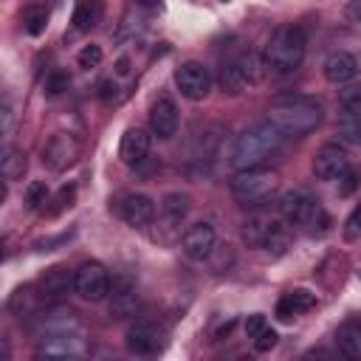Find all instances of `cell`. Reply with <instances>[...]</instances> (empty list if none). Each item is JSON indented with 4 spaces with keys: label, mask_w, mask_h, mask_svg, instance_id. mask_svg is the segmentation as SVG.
Returning <instances> with one entry per match:
<instances>
[{
    "label": "cell",
    "mask_w": 361,
    "mask_h": 361,
    "mask_svg": "<svg viewBox=\"0 0 361 361\" xmlns=\"http://www.w3.org/2000/svg\"><path fill=\"white\" fill-rule=\"evenodd\" d=\"M82 322L73 310L56 307L37 322V355L39 358H76L85 353Z\"/></svg>",
    "instance_id": "cell-1"
},
{
    "label": "cell",
    "mask_w": 361,
    "mask_h": 361,
    "mask_svg": "<svg viewBox=\"0 0 361 361\" xmlns=\"http://www.w3.org/2000/svg\"><path fill=\"white\" fill-rule=\"evenodd\" d=\"M265 118L288 138H299V135H307L319 127L322 121V107L316 99L310 96H302V93H288V96H276L268 110H265Z\"/></svg>",
    "instance_id": "cell-2"
},
{
    "label": "cell",
    "mask_w": 361,
    "mask_h": 361,
    "mask_svg": "<svg viewBox=\"0 0 361 361\" xmlns=\"http://www.w3.org/2000/svg\"><path fill=\"white\" fill-rule=\"evenodd\" d=\"M279 141H282V133L268 118L259 121V124H251L231 144V152H228L231 169L240 172V169H257V166H262L279 149Z\"/></svg>",
    "instance_id": "cell-3"
},
{
    "label": "cell",
    "mask_w": 361,
    "mask_h": 361,
    "mask_svg": "<svg viewBox=\"0 0 361 361\" xmlns=\"http://www.w3.org/2000/svg\"><path fill=\"white\" fill-rule=\"evenodd\" d=\"M305 59V34L296 25H279L262 51V68L271 76L293 73Z\"/></svg>",
    "instance_id": "cell-4"
},
{
    "label": "cell",
    "mask_w": 361,
    "mask_h": 361,
    "mask_svg": "<svg viewBox=\"0 0 361 361\" xmlns=\"http://www.w3.org/2000/svg\"><path fill=\"white\" fill-rule=\"evenodd\" d=\"M279 214H282V220L302 228L305 234H324L330 226V214L324 212V206L302 189L285 192L279 197Z\"/></svg>",
    "instance_id": "cell-5"
},
{
    "label": "cell",
    "mask_w": 361,
    "mask_h": 361,
    "mask_svg": "<svg viewBox=\"0 0 361 361\" xmlns=\"http://www.w3.org/2000/svg\"><path fill=\"white\" fill-rule=\"evenodd\" d=\"M276 186H279L276 172L274 169H262V166H257V169H240L231 178V195L245 209H257V206L268 203L274 197Z\"/></svg>",
    "instance_id": "cell-6"
},
{
    "label": "cell",
    "mask_w": 361,
    "mask_h": 361,
    "mask_svg": "<svg viewBox=\"0 0 361 361\" xmlns=\"http://www.w3.org/2000/svg\"><path fill=\"white\" fill-rule=\"evenodd\" d=\"M259 65L262 62L254 54H240V56L223 62V68H220V87H223V93L237 96L245 87H251L259 79Z\"/></svg>",
    "instance_id": "cell-7"
},
{
    "label": "cell",
    "mask_w": 361,
    "mask_h": 361,
    "mask_svg": "<svg viewBox=\"0 0 361 361\" xmlns=\"http://www.w3.org/2000/svg\"><path fill=\"white\" fill-rule=\"evenodd\" d=\"M79 152H82V141L73 133H54L42 147V164L51 172H62L76 164Z\"/></svg>",
    "instance_id": "cell-8"
},
{
    "label": "cell",
    "mask_w": 361,
    "mask_h": 361,
    "mask_svg": "<svg viewBox=\"0 0 361 361\" xmlns=\"http://www.w3.org/2000/svg\"><path fill=\"white\" fill-rule=\"evenodd\" d=\"M175 85H178V90H180L183 99L200 102V99H206L209 90H212V73H209V68H206L203 62L189 59V62H183V65L175 71Z\"/></svg>",
    "instance_id": "cell-9"
},
{
    "label": "cell",
    "mask_w": 361,
    "mask_h": 361,
    "mask_svg": "<svg viewBox=\"0 0 361 361\" xmlns=\"http://www.w3.org/2000/svg\"><path fill=\"white\" fill-rule=\"evenodd\" d=\"M73 274H76V293L85 302L107 299V293H110V274H107V268L102 262H96V259L82 262Z\"/></svg>",
    "instance_id": "cell-10"
},
{
    "label": "cell",
    "mask_w": 361,
    "mask_h": 361,
    "mask_svg": "<svg viewBox=\"0 0 361 361\" xmlns=\"http://www.w3.org/2000/svg\"><path fill=\"white\" fill-rule=\"evenodd\" d=\"M338 133L344 141L361 147V87H347L338 96Z\"/></svg>",
    "instance_id": "cell-11"
},
{
    "label": "cell",
    "mask_w": 361,
    "mask_h": 361,
    "mask_svg": "<svg viewBox=\"0 0 361 361\" xmlns=\"http://www.w3.org/2000/svg\"><path fill=\"white\" fill-rule=\"evenodd\" d=\"M214 243H217V234H214V226L209 220H200L195 226L186 228L183 240H180V248H183V257L192 259V262H203L214 254Z\"/></svg>",
    "instance_id": "cell-12"
},
{
    "label": "cell",
    "mask_w": 361,
    "mask_h": 361,
    "mask_svg": "<svg viewBox=\"0 0 361 361\" xmlns=\"http://www.w3.org/2000/svg\"><path fill=\"white\" fill-rule=\"evenodd\" d=\"M313 172H316L319 180H327V183L341 180L350 172V155H347V149L338 147V144H324L316 152V158H313Z\"/></svg>",
    "instance_id": "cell-13"
},
{
    "label": "cell",
    "mask_w": 361,
    "mask_h": 361,
    "mask_svg": "<svg viewBox=\"0 0 361 361\" xmlns=\"http://www.w3.org/2000/svg\"><path fill=\"white\" fill-rule=\"evenodd\" d=\"M42 305H56L59 299H65L71 290H76V274H71L68 268L56 265L51 271H45V276L34 285Z\"/></svg>",
    "instance_id": "cell-14"
},
{
    "label": "cell",
    "mask_w": 361,
    "mask_h": 361,
    "mask_svg": "<svg viewBox=\"0 0 361 361\" xmlns=\"http://www.w3.org/2000/svg\"><path fill=\"white\" fill-rule=\"evenodd\" d=\"M107 299H110V313H113L116 319L135 316V310H138V290H135V282H133L127 274H121V276H116V279L110 282Z\"/></svg>",
    "instance_id": "cell-15"
},
{
    "label": "cell",
    "mask_w": 361,
    "mask_h": 361,
    "mask_svg": "<svg viewBox=\"0 0 361 361\" xmlns=\"http://www.w3.org/2000/svg\"><path fill=\"white\" fill-rule=\"evenodd\" d=\"M149 130L158 138H172L178 133V107L169 96H158L149 107Z\"/></svg>",
    "instance_id": "cell-16"
},
{
    "label": "cell",
    "mask_w": 361,
    "mask_h": 361,
    "mask_svg": "<svg viewBox=\"0 0 361 361\" xmlns=\"http://www.w3.org/2000/svg\"><path fill=\"white\" fill-rule=\"evenodd\" d=\"M118 212H121V220H124L127 226L144 228V226H149L152 217H155V203H152V197L135 192V195H127V197L121 200Z\"/></svg>",
    "instance_id": "cell-17"
},
{
    "label": "cell",
    "mask_w": 361,
    "mask_h": 361,
    "mask_svg": "<svg viewBox=\"0 0 361 361\" xmlns=\"http://www.w3.org/2000/svg\"><path fill=\"white\" fill-rule=\"evenodd\" d=\"M336 347L344 358L361 361V316H347L336 330Z\"/></svg>",
    "instance_id": "cell-18"
},
{
    "label": "cell",
    "mask_w": 361,
    "mask_h": 361,
    "mask_svg": "<svg viewBox=\"0 0 361 361\" xmlns=\"http://www.w3.org/2000/svg\"><path fill=\"white\" fill-rule=\"evenodd\" d=\"M322 71H324V79H327V82L344 85V82L355 79V73H358V59H355L353 54H347V51H333V54H327Z\"/></svg>",
    "instance_id": "cell-19"
},
{
    "label": "cell",
    "mask_w": 361,
    "mask_h": 361,
    "mask_svg": "<svg viewBox=\"0 0 361 361\" xmlns=\"http://www.w3.org/2000/svg\"><path fill=\"white\" fill-rule=\"evenodd\" d=\"M118 155H121V161H124L127 166H138V164L149 155V135H147V130L130 127V130L121 135Z\"/></svg>",
    "instance_id": "cell-20"
},
{
    "label": "cell",
    "mask_w": 361,
    "mask_h": 361,
    "mask_svg": "<svg viewBox=\"0 0 361 361\" xmlns=\"http://www.w3.org/2000/svg\"><path fill=\"white\" fill-rule=\"evenodd\" d=\"M161 347V336L149 322H135L127 330V350L135 355H152Z\"/></svg>",
    "instance_id": "cell-21"
},
{
    "label": "cell",
    "mask_w": 361,
    "mask_h": 361,
    "mask_svg": "<svg viewBox=\"0 0 361 361\" xmlns=\"http://www.w3.org/2000/svg\"><path fill=\"white\" fill-rule=\"evenodd\" d=\"M313 307H316V293H310L305 288H296V290H288L276 302V316L282 322H290V319H296V316H302V313H307Z\"/></svg>",
    "instance_id": "cell-22"
},
{
    "label": "cell",
    "mask_w": 361,
    "mask_h": 361,
    "mask_svg": "<svg viewBox=\"0 0 361 361\" xmlns=\"http://www.w3.org/2000/svg\"><path fill=\"white\" fill-rule=\"evenodd\" d=\"M189 209H192L189 195H183V192H166V195L161 197V217H164V226H166V228L180 226L183 217L189 214Z\"/></svg>",
    "instance_id": "cell-23"
},
{
    "label": "cell",
    "mask_w": 361,
    "mask_h": 361,
    "mask_svg": "<svg viewBox=\"0 0 361 361\" xmlns=\"http://www.w3.org/2000/svg\"><path fill=\"white\" fill-rule=\"evenodd\" d=\"M271 223H274V217H271V214H262V212L251 214V217L240 226L243 243H245L248 248H262V243H265V234H268Z\"/></svg>",
    "instance_id": "cell-24"
},
{
    "label": "cell",
    "mask_w": 361,
    "mask_h": 361,
    "mask_svg": "<svg viewBox=\"0 0 361 361\" xmlns=\"http://www.w3.org/2000/svg\"><path fill=\"white\" fill-rule=\"evenodd\" d=\"M0 172L6 180H17L25 172V155L20 149H14L11 144H6L0 152Z\"/></svg>",
    "instance_id": "cell-25"
},
{
    "label": "cell",
    "mask_w": 361,
    "mask_h": 361,
    "mask_svg": "<svg viewBox=\"0 0 361 361\" xmlns=\"http://www.w3.org/2000/svg\"><path fill=\"white\" fill-rule=\"evenodd\" d=\"M23 25L31 37H39L48 25V6L45 3H28L23 11Z\"/></svg>",
    "instance_id": "cell-26"
},
{
    "label": "cell",
    "mask_w": 361,
    "mask_h": 361,
    "mask_svg": "<svg viewBox=\"0 0 361 361\" xmlns=\"http://www.w3.org/2000/svg\"><path fill=\"white\" fill-rule=\"evenodd\" d=\"M288 245H290V234H288V228L282 226V220H276L274 217V223H271V228H268V234H265V243H262V248L268 251V254H285L288 251Z\"/></svg>",
    "instance_id": "cell-27"
},
{
    "label": "cell",
    "mask_w": 361,
    "mask_h": 361,
    "mask_svg": "<svg viewBox=\"0 0 361 361\" xmlns=\"http://www.w3.org/2000/svg\"><path fill=\"white\" fill-rule=\"evenodd\" d=\"M39 305H42V299H39V293H37L34 285L14 290V296H11V302H8V307H11L17 316H31V310L39 307Z\"/></svg>",
    "instance_id": "cell-28"
},
{
    "label": "cell",
    "mask_w": 361,
    "mask_h": 361,
    "mask_svg": "<svg viewBox=\"0 0 361 361\" xmlns=\"http://www.w3.org/2000/svg\"><path fill=\"white\" fill-rule=\"evenodd\" d=\"M99 17H102L99 0H79V6H76V11H73V23H76L79 31H90V28L99 23Z\"/></svg>",
    "instance_id": "cell-29"
},
{
    "label": "cell",
    "mask_w": 361,
    "mask_h": 361,
    "mask_svg": "<svg viewBox=\"0 0 361 361\" xmlns=\"http://www.w3.org/2000/svg\"><path fill=\"white\" fill-rule=\"evenodd\" d=\"M48 203V183L45 180H31L25 186V206L28 209H45Z\"/></svg>",
    "instance_id": "cell-30"
},
{
    "label": "cell",
    "mask_w": 361,
    "mask_h": 361,
    "mask_svg": "<svg viewBox=\"0 0 361 361\" xmlns=\"http://www.w3.org/2000/svg\"><path fill=\"white\" fill-rule=\"evenodd\" d=\"M73 200H76V186H73V183H71V186H62V189L56 192V197H54V200H48V203H54V206H48L45 212L54 217V214H59V212L71 209V206H73Z\"/></svg>",
    "instance_id": "cell-31"
},
{
    "label": "cell",
    "mask_w": 361,
    "mask_h": 361,
    "mask_svg": "<svg viewBox=\"0 0 361 361\" xmlns=\"http://www.w3.org/2000/svg\"><path fill=\"white\" fill-rule=\"evenodd\" d=\"M102 56H104V54H102V45H93V42H90V45H85V48L76 54V65L85 68V71H90V68H99V65H102Z\"/></svg>",
    "instance_id": "cell-32"
},
{
    "label": "cell",
    "mask_w": 361,
    "mask_h": 361,
    "mask_svg": "<svg viewBox=\"0 0 361 361\" xmlns=\"http://www.w3.org/2000/svg\"><path fill=\"white\" fill-rule=\"evenodd\" d=\"M358 237H361V206H355L344 223V240H358Z\"/></svg>",
    "instance_id": "cell-33"
},
{
    "label": "cell",
    "mask_w": 361,
    "mask_h": 361,
    "mask_svg": "<svg viewBox=\"0 0 361 361\" xmlns=\"http://www.w3.org/2000/svg\"><path fill=\"white\" fill-rule=\"evenodd\" d=\"M68 87V76L62 73V71H54L48 79H45V93L48 96H56V93H62Z\"/></svg>",
    "instance_id": "cell-34"
},
{
    "label": "cell",
    "mask_w": 361,
    "mask_h": 361,
    "mask_svg": "<svg viewBox=\"0 0 361 361\" xmlns=\"http://www.w3.org/2000/svg\"><path fill=\"white\" fill-rule=\"evenodd\" d=\"M276 338H279V336H276L271 327H265V330L254 338V350H257V353H268L271 347H276Z\"/></svg>",
    "instance_id": "cell-35"
},
{
    "label": "cell",
    "mask_w": 361,
    "mask_h": 361,
    "mask_svg": "<svg viewBox=\"0 0 361 361\" xmlns=\"http://www.w3.org/2000/svg\"><path fill=\"white\" fill-rule=\"evenodd\" d=\"M265 327H268V324H265V316H262V313H254V316L245 319V336H248L251 341H254Z\"/></svg>",
    "instance_id": "cell-36"
},
{
    "label": "cell",
    "mask_w": 361,
    "mask_h": 361,
    "mask_svg": "<svg viewBox=\"0 0 361 361\" xmlns=\"http://www.w3.org/2000/svg\"><path fill=\"white\" fill-rule=\"evenodd\" d=\"M0 116H3V138H8L11 135V124H14V113H11V102L8 99L3 102V113Z\"/></svg>",
    "instance_id": "cell-37"
},
{
    "label": "cell",
    "mask_w": 361,
    "mask_h": 361,
    "mask_svg": "<svg viewBox=\"0 0 361 361\" xmlns=\"http://www.w3.org/2000/svg\"><path fill=\"white\" fill-rule=\"evenodd\" d=\"M344 17H347L350 23H358V25H361V0H350V3L344 6Z\"/></svg>",
    "instance_id": "cell-38"
},
{
    "label": "cell",
    "mask_w": 361,
    "mask_h": 361,
    "mask_svg": "<svg viewBox=\"0 0 361 361\" xmlns=\"http://www.w3.org/2000/svg\"><path fill=\"white\" fill-rule=\"evenodd\" d=\"M341 180H344V186H341V195H350V192L355 189V180H358V175H355V172L350 169V172H347V175H344Z\"/></svg>",
    "instance_id": "cell-39"
},
{
    "label": "cell",
    "mask_w": 361,
    "mask_h": 361,
    "mask_svg": "<svg viewBox=\"0 0 361 361\" xmlns=\"http://www.w3.org/2000/svg\"><path fill=\"white\" fill-rule=\"evenodd\" d=\"M116 73H118V76H127V73H130V59H127V56H121V59L116 62Z\"/></svg>",
    "instance_id": "cell-40"
},
{
    "label": "cell",
    "mask_w": 361,
    "mask_h": 361,
    "mask_svg": "<svg viewBox=\"0 0 361 361\" xmlns=\"http://www.w3.org/2000/svg\"><path fill=\"white\" fill-rule=\"evenodd\" d=\"M144 8H161V0H138Z\"/></svg>",
    "instance_id": "cell-41"
}]
</instances>
